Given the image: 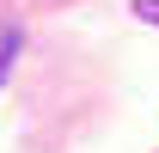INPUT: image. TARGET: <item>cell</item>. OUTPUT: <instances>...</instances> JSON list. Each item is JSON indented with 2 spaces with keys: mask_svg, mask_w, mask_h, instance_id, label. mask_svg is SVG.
<instances>
[{
  "mask_svg": "<svg viewBox=\"0 0 159 153\" xmlns=\"http://www.w3.org/2000/svg\"><path fill=\"white\" fill-rule=\"evenodd\" d=\"M135 19H147V25H159V0H135Z\"/></svg>",
  "mask_w": 159,
  "mask_h": 153,
  "instance_id": "cell-2",
  "label": "cell"
},
{
  "mask_svg": "<svg viewBox=\"0 0 159 153\" xmlns=\"http://www.w3.org/2000/svg\"><path fill=\"white\" fill-rule=\"evenodd\" d=\"M19 49H25V31H19V25H0V86H6V74H12Z\"/></svg>",
  "mask_w": 159,
  "mask_h": 153,
  "instance_id": "cell-1",
  "label": "cell"
}]
</instances>
